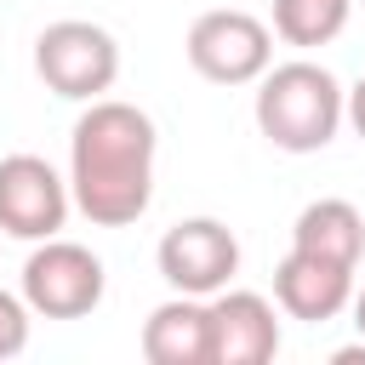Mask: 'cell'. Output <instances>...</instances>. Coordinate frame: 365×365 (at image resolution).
<instances>
[{"label":"cell","instance_id":"cell-2","mask_svg":"<svg viewBox=\"0 0 365 365\" xmlns=\"http://www.w3.org/2000/svg\"><path fill=\"white\" fill-rule=\"evenodd\" d=\"M251 114H257V131L279 154H319L348 125V86L325 63L291 57V63H274L257 80Z\"/></svg>","mask_w":365,"mask_h":365},{"label":"cell","instance_id":"cell-3","mask_svg":"<svg viewBox=\"0 0 365 365\" xmlns=\"http://www.w3.org/2000/svg\"><path fill=\"white\" fill-rule=\"evenodd\" d=\"M34 74L46 80V91H57L68 103H97L120 80V40L86 17L46 23L34 34Z\"/></svg>","mask_w":365,"mask_h":365},{"label":"cell","instance_id":"cell-4","mask_svg":"<svg viewBox=\"0 0 365 365\" xmlns=\"http://www.w3.org/2000/svg\"><path fill=\"white\" fill-rule=\"evenodd\" d=\"M182 51H188V68L211 86H257L274 68V29L240 6H217L188 23Z\"/></svg>","mask_w":365,"mask_h":365},{"label":"cell","instance_id":"cell-16","mask_svg":"<svg viewBox=\"0 0 365 365\" xmlns=\"http://www.w3.org/2000/svg\"><path fill=\"white\" fill-rule=\"evenodd\" d=\"M354 325H359V336H365V285H354Z\"/></svg>","mask_w":365,"mask_h":365},{"label":"cell","instance_id":"cell-9","mask_svg":"<svg viewBox=\"0 0 365 365\" xmlns=\"http://www.w3.org/2000/svg\"><path fill=\"white\" fill-rule=\"evenodd\" d=\"M211 319V365H268L279 354V319L262 291H217L205 297Z\"/></svg>","mask_w":365,"mask_h":365},{"label":"cell","instance_id":"cell-11","mask_svg":"<svg viewBox=\"0 0 365 365\" xmlns=\"http://www.w3.org/2000/svg\"><path fill=\"white\" fill-rule=\"evenodd\" d=\"M291 245L359 268V257H365V217H359L354 200H308L297 211V222H291Z\"/></svg>","mask_w":365,"mask_h":365},{"label":"cell","instance_id":"cell-13","mask_svg":"<svg viewBox=\"0 0 365 365\" xmlns=\"http://www.w3.org/2000/svg\"><path fill=\"white\" fill-rule=\"evenodd\" d=\"M34 319H40V314L29 308V297L0 285V365L17 359V354L29 348V325H34Z\"/></svg>","mask_w":365,"mask_h":365},{"label":"cell","instance_id":"cell-6","mask_svg":"<svg viewBox=\"0 0 365 365\" xmlns=\"http://www.w3.org/2000/svg\"><path fill=\"white\" fill-rule=\"evenodd\" d=\"M154 262H160V279L171 291H182V297H217L240 274V240L217 217H182V222H171L160 234Z\"/></svg>","mask_w":365,"mask_h":365},{"label":"cell","instance_id":"cell-14","mask_svg":"<svg viewBox=\"0 0 365 365\" xmlns=\"http://www.w3.org/2000/svg\"><path fill=\"white\" fill-rule=\"evenodd\" d=\"M348 125H354V137L365 143V74L348 86Z\"/></svg>","mask_w":365,"mask_h":365},{"label":"cell","instance_id":"cell-12","mask_svg":"<svg viewBox=\"0 0 365 365\" xmlns=\"http://www.w3.org/2000/svg\"><path fill=\"white\" fill-rule=\"evenodd\" d=\"M348 17H354V0H274V23L268 29L285 46L314 51V46H331L348 29Z\"/></svg>","mask_w":365,"mask_h":365},{"label":"cell","instance_id":"cell-10","mask_svg":"<svg viewBox=\"0 0 365 365\" xmlns=\"http://www.w3.org/2000/svg\"><path fill=\"white\" fill-rule=\"evenodd\" d=\"M143 359H148V365H211L205 297L171 291V297L143 319Z\"/></svg>","mask_w":365,"mask_h":365},{"label":"cell","instance_id":"cell-15","mask_svg":"<svg viewBox=\"0 0 365 365\" xmlns=\"http://www.w3.org/2000/svg\"><path fill=\"white\" fill-rule=\"evenodd\" d=\"M331 359H336V365H365V342H354V348H336Z\"/></svg>","mask_w":365,"mask_h":365},{"label":"cell","instance_id":"cell-17","mask_svg":"<svg viewBox=\"0 0 365 365\" xmlns=\"http://www.w3.org/2000/svg\"><path fill=\"white\" fill-rule=\"evenodd\" d=\"M354 6H359V11H365V0H354Z\"/></svg>","mask_w":365,"mask_h":365},{"label":"cell","instance_id":"cell-8","mask_svg":"<svg viewBox=\"0 0 365 365\" xmlns=\"http://www.w3.org/2000/svg\"><path fill=\"white\" fill-rule=\"evenodd\" d=\"M354 274L348 262H331V257H314V251H285L279 268H274V308L302 319V325H325L336 314L354 308Z\"/></svg>","mask_w":365,"mask_h":365},{"label":"cell","instance_id":"cell-1","mask_svg":"<svg viewBox=\"0 0 365 365\" xmlns=\"http://www.w3.org/2000/svg\"><path fill=\"white\" fill-rule=\"evenodd\" d=\"M160 131L137 103L97 97L68 131V194L97 228H131L154 200Z\"/></svg>","mask_w":365,"mask_h":365},{"label":"cell","instance_id":"cell-7","mask_svg":"<svg viewBox=\"0 0 365 365\" xmlns=\"http://www.w3.org/2000/svg\"><path fill=\"white\" fill-rule=\"evenodd\" d=\"M68 211H74V194L51 160H40V154H6L0 160V234L34 245V240L63 234Z\"/></svg>","mask_w":365,"mask_h":365},{"label":"cell","instance_id":"cell-5","mask_svg":"<svg viewBox=\"0 0 365 365\" xmlns=\"http://www.w3.org/2000/svg\"><path fill=\"white\" fill-rule=\"evenodd\" d=\"M108 291V274H103V257L80 240H34L29 262H23V297L40 319H86Z\"/></svg>","mask_w":365,"mask_h":365}]
</instances>
